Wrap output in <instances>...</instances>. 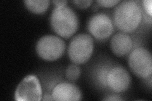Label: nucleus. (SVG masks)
Wrapping results in <instances>:
<instances>
[{
    "label": "nucleus",
    "mask_w": 152,
    "mask_h": 101,
    "mask_svg": "<svg viewBox=\"0 0 152 101\" xmlns=\"http://www.w3.org/2000/svg\"><path fill=\"white\" fill-rule=\"evenodd\" d=\"M142 9L134 1H124L115 8L113 14L114 22L118 29L124 33L134 31L142 20Z\"/></svg>",
    "instance_id": "1"
},
{
    "label": "nucleus",
    "mask_w": 152,
    "mask_h": 101,
    "mask_svg": "<svg viewBox=\"0 0 152 101\" xmlns=\"http://www.w3.org/2000/svg\"><path fill=\"white\" fill-rule=\"evenodd\" d=\"M51 25L54 32L64 38H69L77 31L79 19L69 7H55L51 13Z\"/></svg>",
    "instance_id": "2"
},
{
    "label": "nucleus",
    "mask_w": 152,
    "mask_h": 101,
    "mask_svg": "<svg viewBox=\"0 0 152 101\" xmlns=\"http://www.w3.org/2000/svg\"><path fill=\"white\" fill-rule=\"evenodd\" d=\"M94 49V42L91 36L80 33L70 42L68 49L69 58L75 64H83L91 57Z\"/></svg>",
    "instance_id": "3"
},
{
    "label": "nucleus",
    "mask_w": 152,
    "mask_h": 101,
    "mask_svg": "<svg viewBox=\"0 0 152 101\" xmlns=\"http://www.w3.org/2000/svg\"><path fill=\"white\" fill-rule=\"evenodd\" d=\"M65 50V42L60 37L47 35L40 38L36 44V52L41 58L53 61L62 56Z\"/></svg>",
    "instance_id": "4"
},
{
    "label": "nucleus",
    "mask_w": 152,
    "mask_h": 101,
    "mask_svg": "<svg viewBox=\"0 0 152 101\" xmlns=\"http://www.w3.org/2000/svg\"><path fill=\"white\" fill-rule=\"evenodd\" d=\"M129 66L133 73L138 77H149L152 73L151 52L144 47L136 48L129 55Z\"/></svg>",
    "instance_id": "5"
},
{
    "label": "nucleus",
    "mask_w": 152,
    "mask_h": 101,
    "mask_svg": "<svg viewBox=\"0 0 152 101\" xmlns=\"http://www.w3.org/2000/svg\"><path fill=\"white\" fill-rule=\"evenodd\" d=\"M42 97L41 85L34 75H29L23 78L18 85L15 92V100L17 101H39Z\"/></svg>",
    "instance_id": "6"
},
{
    "label": "nucleus",
    "mask_w": 152,
    "mask_h": 101,
    "mask_svg": "<svg viewBox=\"0 0 152 101\" xmlns=\"http://www.w3.org/2000/svg\"><path fill=\"white\" fill-rule=\"evenodd\" d=\"M88 30L98 39H105L113 31V25L110 18L107 14L99 13L94 15L88 22Z\"/></svg>",
    "instance_id": "7"
},
{
    "label": "nucleus",
    "mask_w": 152,
    "mask_h": 101,
    "mask_svg": "<svg viewBox=\"0 0 152 101\" xmlns=\"http://www.w3.org/2000/svg\"><path fill=\"white\" fill-rule=\"evenodd\" d=\"M107 83L109 87L114 92L121 93L129 88L131 84V77L125 68L121 66H115L108 73Z\"/></svg>",
    "instance_id": "8"
},
{
    "label": "nucleus",
    "mask_w": 152,
    "mask_h": 101,
    "mask_svg": "<svg viewBox=\"0 0 152 101\" xmlns=\"http://www.w3.org/2000/svg\"><path fill=\"white\" fill-rule=\"evenodd\" d=\"M54 100H80L82 94L80 89L72 83L63 82L56 85L52 92Z\"/></svg>",
    "instance_id": "9"
},
{
    "label": "nucleus",
    "mask_w": 152,
    "mask_h": 101,
    "mask_svg": "<svg viewBox=\"0 0 152 101\" xmlns=\"http://www.w3.org/2000/svg\"><path fill=\"white\" fill-rule=\"evenodd\" d=\"M112 52L118 56H125L131 51L132 41L131 37L124 32H118L114 35L110 41Z\"/></svg>",
    "instance_id": "10"
},
{
    "label": "nucleus",
    "mask_w": 152,
    "mask_h": 101,
    "mask_svg": "<svg viewBox=\"0 0 152 101\" xmlns=\"http://www.w3.org/2000/svg\"><path fill=\"white\" fill-rule=\"evenodd\" d=\"M23 2L31 12L37 14L46 12L50 3L48 0H26Z\"/></svg>",
    "instance_id": "11"
},
{
    "label": "nucleus",
    "mask_w": 152,
    "mask_h": 101,
    "mask_svg": "<svg viewBox=\"0 0 152 101\" xmlns=\"http://www.w3.org/2000/svg\"><path fill=\"white\" fill-rule=\"evenodd\" d=\"M80 69L76 65H69L66 69L65 76L70 81H75L79 77Z\"/></svg>",
    "instance_id": "12"
},
{
    "label": "nucleus",
    "mask_w": 152,
    "mask_h": 101,
    "mask_svg": "<svg viewBox=\"0 0 152 101\" xmlns=\"http://www.w3.org/2000/svg\"><path fill=\"white\" fill-rule=\"evenodd\" d=\"M120 2L121 1H119V0H99V1H96V3L99 6L107 8H110L115 6Z\"/></svg>",
    "instance_id": "13"
},
{
    "label": "nucleus",
    "mask_w": 152,
    "mask_h": 101,
    "mask_svg": "<svg viewBox=\"0 0 152 101\" xmlns=\"http://www.w3.org/2000/svg\"><path fill=\"white\" fill-rule=\"evenodd\" d=\"M72 2L80 8H86L91 5L93 1H90V0L89 1H88V0H81V1L75 0V1H72Z\"/></svg>",
    "instance_id": "14"
},
{
    "label": "nucleus",
    "mask_w": 152,
    "mask_h": 101,
    "mask_svg": "<svg viewBox=\"0 0 152 101\" xmlns=\"http://www.w3.org/2000/svg\"><path fill=\"white\" fill-rule=\"evenodd\" d=\"M142 4L146 13L148 14L150 17H151V12H152V2L151 0H145L142 1Z\"/></svg>",
    "instance_id": "15"
},
{
    "label": "nucleus",
    "mask_w": 152,
    "mask_h": 101,
    "mask_svg": "<svg viewBox=\"0 0 152 101\" xmlns=\"http://www.w3.org/2000/svg\"><path fill=\"white\" fill-rule=\"evenodd\" d=\"M56 7H65L66 6V4H67L68 1H57V0H54V1H52Z\"/></svg>",
    "instance_id": "16"
},
{
    "label": "nucleus",
    "mask_w": 152,
    "mask_h": 101,
    "mask_svg": "<svg viewBox=\"0 0 152 101\" xmlns=\"http://www.w3.org/2000/svg\"><path fill=\"white\" fill-rule=\"evenodd\" d=\"M103 100H109V101H112V100H122V98H120L118 96H115V95H112V96H108L107 97L104 98L103 99Z\"/></svg>",
    "instance_id": "17"
},
{
    "label": "nucleus",
    "mask_w": 152,
    "mask_h": 101,
    "mask_svg": "<svg viewBox=\"0 0 152 101\" xmlns=\"http://www.w3.org/2000/svg\"><path fill=\"white\" fill-rule=\"evenodd\" d=\"M43 100H53V97H52V95H45L44 96V98L42 99Z\"/></svg>",
    "instance_id": "18"
}]
</instances>
